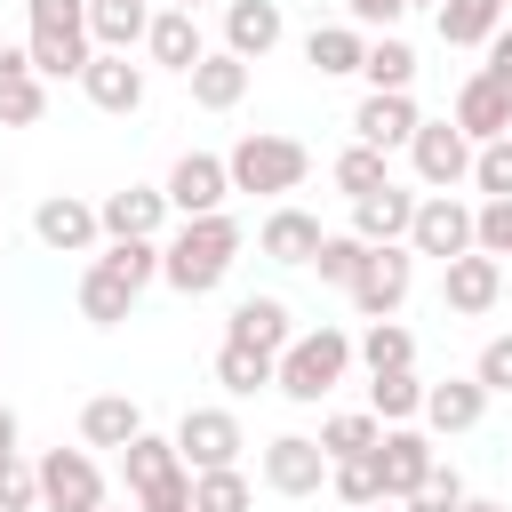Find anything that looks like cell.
I'll list each match as a JSON object with an SVG mask.
<instances>
[{"label":"cell","mask_w":512,"mask_h":512,"mask_svg":"<svg viewBox=\"0 0 512 512\" xmlns=\"http://www.w3.org/2000/svg\"><path fill=\"white\" fill-rule=\"evenodd\" d=\"M152 280H160V240H104L88 256V272H80V320L88 328H120Z\"/></svg>","instance_id":"6da1fadb"},{"label":"cell","mask_w":512,"mask_h":512,"mask_svg":"<svg viewBox=\"0 0 512 512\" xmlns=\"http://www.w3.org/2000/svg\"><path fill=\"white\" fill-rule=\"evenodd\" d=\"M240 264V224L216 208V216H184L168 240H160V280L176 296H208L224 288V272Z\"/></svg>","instance_id":"7a4b0ae2"},{"label":"cell","mask_w":512,"mask_h":512,"mask_svg":"<svg viewBox=\"0 0 512 512\" xmlns=\"http://www.w3.org/2000/svg\"><path fill=\"white\" fill-rule=\"evenodd\" d=\"M360 360V336H344V328H296L288 336V352H280V376H272V392L280 400H296V408H320L336 384H344V368Z\"/></svg>","instance_id":"3957f363"},{"label":"cell","mask_w":512,"mask_h":512,"mask_svg":"<svg viewBox=\"0 0 512 512\" xmlns=\"http://www.w3.org/2000/svg\"><path fill=\"white\" fill-rule=\"evenodd\" d=\"M24 16H32V32H24L32 72H40V80H80V72H88V56H96L88 0H24Z\"/></svg>","instance_id":"277c9868"},{"label":"cell","mask_w":512,"mask_h":512,"mask_svg":"<svg viewBox=\"0 0 512 512\" xmlns=\"http://www.w3.org/2000/svg\"><path fill=\"white\" fill-rule=\"evenodd\" d=\"M224 168H232V192L280 200V192H296V184L312 176V152H304L296 136H280V128H248V136L224 152Z\"/></svg>","instance_id":"5b68a950"},{"label":"cell","mask_w":512,"mask_h":512,"mask_svg":"<svg viewBox=\"0 0 512 512\" xmlns=\"http://www.w3.org/2000/svg\"><path fill=\"white\" fill-rule=\"evenodd\" d=\"M472 136L456 128V120H424L416 136H408V160H416V184L424 192H456V184H472Z\"/></svg>","instance_id":"8992f818"},{"label":"cell","mask_w":512,"mask_h":512,"mask_svg":"<svg viewBox=\"0 0 512 512\" xmlns=\"http://www.w3.org/2000/svg\"><path fill=\"white\" fill-rule=\"evenodd\" d=\"M408 288H416V248L408 240H384V248H368V264L352 280V304H360V320H392L408 304Z\"/></svg>","instance_id":"52a82bcc"},{"label":"cell","mask_w":512,"mask_h":512,"mask_svg":"<svg viewBox=\"0 0 512 512\" xmlns=\"http://www.w3.org/2000/svg\"><path fill=\"white\" fill-rule=\"evenodd\" d=\"M104 504V464L88 448H48L40 456V512H96Z\"/></svg>","instance_id":"ba28073f"},{"label":"cell","mask_w":512,"mask_h":512,"mask_svg":"<svg viewBox=\"0 0 512 512\" xmlns=\"http://www.w3.org/2000/svg\"><path fill=\"white\" fill-rule=\"evenodd\" d=\"M240 448H248V432H240L232 408H184V416H176V456H184L192 472L240 464Z\"/></svg>","instance_id":"9c48e42d"},{"label":"cell","mask_w":512,"mask_h":512,"mask_svg":"<svg viewBox=\"0 0 512 512\" xmlns=\"http://www.w3.org/2000/svg\"><path fill=\"white\" fill-rule=\"evenodd\" d=\"M160 192H168L176 216H216L232 200V168H224V152H176V168H168Z\"/></svg>","instance_id":"30bf717a"},{"label":"cell","mask_w":512,"mask_h":512,"mask_svg":"<svg viewBox=\"0 0 512 512\" xmlns=\"http://www.w3.org/2000/svg\"><path fill=\"white\" fill-rule=\"evenodd\" d=\"M408 248L416 256H464V248H480L472 240V200H456V192H424L416 200V224H408Z\"/></svg>","instance_id":"8fae6325"},{"label":"cell","mask_w":512,"mask_h":512,"mask_svg":"<svg viewBox=\"0 0 512 512\" xmlns=\"http://www.w3.org/2000/svg\"><path fill=\"white\" fill-rule=\"evenodd\" d=\"M496 296H504V256L464 248V256H448V264H440V304H448V312L480 320V312H496Z\"/></svg>","instance_id":"7c38bea8"},{"label":"cell","mask_w":512,"mask_h":512,"mask_svg":"<svg viewBox=\"0 0 512 512\" xmlns=\"http://www.w3.org/2000/svg\"><path fill=\"white\" fill-rule=\"evenodd\" d=\"M320 480H328L320 432H280V440H264V488H272V496H320Z\"/></svg>","instance_id":"4fadbf2b"},{"label":"cell","mask_w":512,"mask_h":512,"mask_svg":"<svg viewBox=\"0 0 512 512\" xmlns=\"http://www.w3.org/2000/svg\"><path fill=\"white\" fill-rule=\"evenodd\" d=\"M416 128H424V112H416V96H408V88H368V96L352 104V136H360V144H376V152H400Z\"/></svg>","instance_id":"5bb4252c"},{"label":"cell","mask_w":512,"mask_h":512,"mask_svg":"<svg viewBox=\"0 0 512 512\" xmlns=\"http://www.w3.org/2000/svg\"><path fill=\"white\" fill-rule=\"evenodd\" d=\"M120 480H128V496L144 504V496H160V488H184L192 464L176 456V432H168V440H160V432H136V440L120 448Z\"/></svg>","instance_id":"9a60e30c"},{"label":"cell","mask_w":512,"mask_h":512,"mask_svg":"<svg viewBox=\"0 0 512 512\" xmlns=\"http://www.w3.org/2000/svg\"><path fill=\"white\" fill-rule=\"evenodd\" d=\"M96 216H104V240H160V224H168L176 208H168L160 184H120V192L96 200Z\"/></svg>","instance_id":"2e32d148"},{"label":"cell","mask_w":512,"mask_h":512,"mask_svg":"<svg viewBox=\"0 0 512 512\" xmlns=\"http://www.w3.org/2000/svg\"><path fill=\"white\" fill-rule=\"evenodd\" d=\"M32 232H40V248H56V256H88V248L104 240V216H96V200L56 192V200L32 208Z\"/></svg>","instance_id":"e0dca14e"},{"label":"cell","mask_w":512,"mask_h":512,"mask_svg":"<svg viewBox=\"0 0 512 512\" xmlns=\"http://www.w3.org/2000/svg\"><path fill=\"white\" fill-rule=\"evenodd\" d=\"M376 464H384V496H392V504H408L440 456H432V432H416V424H384V440H376Z\"/></svg>","instance_id":"ac0fdd59"},{"label":"cell","mask_w":512,"mask_h":512,"mask_svg":"<svg viewBox=\"0 0 512 512\" xmlns=\"http://www.w3.org/2000/svg\"><path fill=\"white\" fill-rule=\"evenodd\" d=\"M80 96L96 104V112H144V64H128L120 48H96L88 56V72H80Z\"/></svg>","instance_id":"d6986e66"},{"label":"cell","mask_w":512,"mask_h":512,"mask_svg":"<svg viewBox=\"0 0 512 512\" xmlns=\"http://www.w3.org/2000/svg\"><path fill=\"white\" fill-rule=\"evenodd\" d=\"M480 416H488V384H480V376H440V384H424V432L456 440V432H472Z\"/></svg>","instance_id":"ffe728a7"},{"label":"cell","mask_w":512,"mask_h":512,"mask_svg":"<svg viewBox=\"0 0 512 512\" xmlns=\"http://www.w3.org/2000/svg\"><path fill=\"white\" fill-rule=\"evenodd\" d=\"M320 240H328V232H320V216H312V208H288V200L256 224V256H272V264H312V256H320Z\"/></svg>","instance_id":"44dd1931"},{"label":"cell","mask_w":512,"mask_h":512,"mask_svg":"<svg viewBox=\"0 0 512 512\" xmlns=\"http://www.w3.org/2000/svg\"><path fill=\"white\" fill-rule=\"evenodd\" d=\"M144 56H152L160 72H192V64L208 56V40H200V16H192V8H152Z\"/></svg>","instance_id":"7402d4cb"},{"label":"cell","mask_w":512,"mask_h":512,"mask_svg":"<svg viewBox=\"0 0 512 512\" xmlns=\"http://www.w3.org/2000/svg\"><path fill=\"white\" fill-rule=\"evenodd\" d=\"M280 32H288V16H280V0H224V48L232 56H272L280 48Z\"/></svg>","instance_id":"603a6c76"},{"label":"cell","mask_w":512,"mask_h":512,"mask_svg":"<svg viewBox=\"0 0 512 512\" xmlns=\"http://www.w3.org/2000/svg\"><path fill=\"white\" fill-rule=\"evenodd\" d=\"M408 224H416V192H400V184H376V192H360V200H352V232H360L368 248L408 240Z\"/></svg>","instance_id":"cb8c5ba5"},{"label":"cell","mask_w":512,"mask_h":512,"mask_svg":"<svg viewBox=\"0 0 512 512\" xmlns=\"http://www.w3.org/2000/svg\"><path fill=\"white\" fill-rule=\"evenodd\" d=\"M224 336H232V344H256V352H272V360H280V352H288V336H296V320H288V304H280V296H240V304H232V320H224Z\"/></svg>","instance_id":"d4e9b609"},{"label":"cell","mask_w":512,"mask_h":512,"mask_svg":"<svg viewBox=\"0 0 512 512\" xmlns=\"http://www.w3.org/2000/svg\"><path fill=\"white\" fill-rule=\"evenodd\" d=\"M456 128H464L472 144H496V136H512V96H504L488 72H472V80L456 88Z\"/></svg>","instance_id":"484cf974"},{"label":"cell","mask_w":512,"mask_h":512,"mask_svg":"<svg viewBox=\"0 0 512 512\" xmlns=\"http://www.w3.org/2000/svg\"><path fill=\"white\" fill-rule=\"evenodd\" d=\"M184 80H192V104H200V112H232V104L248 96V56H232V48H208V56H200Z\"/></svg>","instance_id":"4316f807"},{"label":"cell","mask_w":512,"mask_h":512,"mask_svg":"<svg viewBox=\"0 0 512 512\" xmlns=\"http://www.w3.org/2000/svg\"><path fill=\"white\" fill-rule=\"evenodd\" d=\"M304 64H312L320 80H344V72L368 64V32H360V24H312V32H304Z\"/></svg>","instance_id":"83f0119b"},{"label":"cell","mask_w":512,"mask_h":512,"mask_svg":"<svg viewBox=\"0 0 512 512\" xmlns=\"http://www.w3.org/2000/svg\"><path fill=\"white\" fill-rule=\"evenodd\" d=\"M136 432H144V408H136L128 392H96V400L80 408V440H88V448H128Z\"/></svg>","instance_id":"f1b7e54d"},{"label":"cell","mask_w":512,"mask_h":512,"mask_svg":"<svg viewBox=\"0 0 512 512\" xmlns=\"http://www.w3.org/2000/svg\"><path fill=\"white\" fill-rule=\"evenodd\" d=\"M272 376H280V360L272 352H256V344H216V384L232 392V400H248V392H272Z\"/></svg>","instance_id":"f546056e"},{"label":"cell","mask_w":512,"mask_h":512,"mask_svg":"<svg viewBox=\"0 0 512 512\" xmlns=\"http://www.w3.org/2000/svg\"><path fill=\"white\" fill-rule=\"evenodd\" d=\"M88 32H96V48H144V32H152V8L144 0H88Z\"/></svg>","instance_id":"4dcf8cb0"},{"label":"cell","mask_w":512,"mask_h":512,"mask_svg":"<svg viewBox=\"0 0 512 512\" xmlns=\"http://www.w3.org/2000/svg\"><path fill=\"white\" fill-rule=\"evenodd\" d=\"M440 40L448 48H488V32L504 24V0H440Z\"/></svg>","instance_id":"1f68e13d"},{"label":"cell","mask_w":512,"mask_h":512,"mask_svg":"<svg viewBox=\"0 0 512 512\" xmlns=\"http://www.w3.org/2000/svg\"><path fill=\"white\" fill-rule=\"evenodd\" d=\"M368 408H376L384 424H416V416H424V376H416V368H384V376H368Z\"/></svg>","instance_id":"d6a6232c"},{"label":"cell","mask_w":512,"mask_h":512,"mask_svg":"<svg viewBox=\"0 0 512 512\" xmlns=\"http://www.w3.org/2000/svg\"><path fill=\"white\" fill-rule=\"evenodd\" d=\"M328 176H336V192H344V200H360V192L392 184V152H376V144H360V136H352V144L336 152V168H328Z\"/></svg>","instance_id":"836d02e7"},{"label":"cell","mask_w":512,"mask_h":512,"mask_svg":"<svg viewBox=\"0 0 512 512\" xmlns=\"http://www.w3.org/2000/svg\"><path fill=\"white\" fill-rule=\"evenodd\" d=\"M376 440H384V416H376V408H336V416L320 424V448H328V464H336V456H368Z\"/></svg>","instance_id":"e575fe53"},{"label":"cell","mask_w":512,"mask_h":512,"mask_svg":"<svg viewBox=\"0 0 512 512\" xmlns=\"http://www.w3.org/2000/svg\"><path fill=\"white\" fill-rule=\"evenodd\" d=\"M256 488L240 464H216V472H192V512H248Z\"/></svg>","instance_id":"d590c367"},{"label":"cell","mask_w":512,"mask_h":512,"mask_svg":"<svg viewBox=\"0 0 512 512\" xmlns=\"http://www.w3.org/2000/svg\"><path fill=\"white\" fill-rule=\"evenodd\" d=\"M360 80H368V88H408V80H416V48H408L400 32H376V40H368Z\"/></svg>","instance_id":"8d00e7d4"},{"label":"cell","mask_w":512,"mask_h":512,"mask_svg":"<svg viewBox=\"0 0 512 512\" xmlns=\"http://www.w3.org/2000/svg\"><path fill=\"white\" fill-rule=\"evenodd\" d=\"M360 368H368V376H384V368H416V336H408L400 320H368V336H360Z\"/></svg>","instance_id":"74e56055"},{"label":"cell","mask_w":512,"mask_h":512,"mask_svg":"<svg viewBox=\"0 0 512 512\" xmlns=\"http://www.w3.org/2000/svg\"><path fill=\"white\" fill-rule=\"evenodd\" d=\"M328 488H336L352 512H360V504H384V464H376V448H368V456H336V464H328Z\"/></svg>","instance_id":"f35d334b"},{"label":"cell","mask_w":512,"mask_h":512,"mask_svg":"<svg viewBox=\"0 0 512 512\" xmlns=\"http://www.w3.org/2000/svg\"><path fill=\"white\" fill-rule=\"evenodd\" d=\"M360 264H368V240H360V232H328V240H320V256H312V272H320L328 288H344V296H352Z\"/></svg>","instance_id":"ab89813d"},{"label":"cell","mask_w":512,"mask_h":512,"mask_svg":"<svg viewBox=\"0 0 512 512\" xmlns=\"http://www.w3.org/2000/svg\"><path fill=\"white\" fill-rule=\"evenodd\" d=\"M40 112H48V80H40V72H24V80L0 88V128H32Z\"/></svg>","instance_id":"60d3db41"},{"label":"cell","mask_w":512,"mask_h":512,"mask_svg":"<svg viewBox=\"0 0 512 512\" xmlns=\"http://www.w3.org/2000/svg\"><path fill=\"white\" fill-rule=\"evenodd\" d=\"M472 184H480V200H512V136L472 152Z\"/></svg>","instance_id":"b9f144b4"},{"label":"cell","mask_w":512,"mask_h":512,"mask_svg":"<svg viewBox=\"0 0 512 512\" xmlns=\"http://www.w3.org/2000/svg\"><path fill=\"white\" fill-rule=\"evenodd\" d=\"M0 512H40V464L0 456Z\"/></svg>","instance_id":"7bdbcfd3"},{"label":"cell","mask_w":512,"mask_h":512,"mask_svg":"<svg viewBox=\"0 0 512 512\" xmlns=\"http://www.w3.org/2000/svg\"><path fill=\"white\" fill-rule=\"evenodd\" d=\"M456 504H464V472H456V464H432L424 488L408 496V512H456Z\"/></svg>","instance_id":"ee69618b"},{"label":"cell","mask_w":512,"mask_h":512,"mask_svg":"<svg viewBox=\"0 0 512 512\" xmlns=\"http://www.w3.org/2000/svg\"><path fill=\"white\" fill-rule=\"evenodd\" d=\"M472 240H480L488 256H512V200H480V208H472Z\"/></svg>","instance_id":"f6af8a7d"},{"label":"cell","mask_w":512,"mask_h":512,"mask_svg":"<svg viewBox=\"0 0 512 512\" xmlns=\"http://www.w3.org/2000/svg\"><path fill=\"white\" fill-rule=\"evenodd\" d=\"M472 376L488 384V400H496V392H512V336H488V344H480V360H472Z\"/></svg>","instance_id":"bcb514c9"},{"label":"cell","mask_w":512,"mask_h":512,"mask_svg":"<svg viewBox=\"0 0 512 512\" xmlns=\"http://www.w3.org/2000/svg\"><path fill=\"white\" fill-rule=\"evenodd\" d=\"M344 16H352L360 32H392V24L408 16V0H344Z\"/></svg>","instance_id":"7dc6e473"},{"label":"cell","mask_w":512,"mask_h":512,"mask_svg":"<svg viewBox=\"0 0 512 512\" xmlns=\"http://www.w3.org/2000/svg\"><path fill=\"white\" fill-rule=\"evenodd\" d=\"M480 56H488V64H480V72H488V80H496V88H504V96H512V24H496V32H488V48H480Z\"/></svg>","instance_id":"c3c4849f"},{"label":"cell","mask_w":512,"mask_h":512,"mask_svg":"<svg viewBox=\"0 0 512 512\" xmlns=\"http://www.w3.org/2000/svg\"><path fill=\"white\" fill-rule=\"evenodd\" d=\"M136 512H192V480H184V488H160V496H144Z\"/></svg>","instance_id":"681fc988"},{"label":"cell","mask_w":512,"mask_h":512,"mask_svg":"<svg viewBox=\"0 0 512 512\" xmlns=\"http://www.w3.org/2000/svg\"><path fill=\"white\" fill-rule=\"evenodd\" d=\"M24 72H32V48H8V40H0V88L24 80Z\"/></svg>","instance_id":"f907efd6"},{"label":"cell","mask_w":512,"mask_h":512,"mask_svg":"<svg viewBox=\"0 0 512 512\" xmlns=\"http://www.w3.org/2000/svg\"><path fill=\"white\" fill-rule=\"evenodd\" d=\"M16 432H24V424H16V408L0 400V456H16Z\"/></svg>","instance_id":"816d5d0a"},{"label":"cell","mask_w":512,"mask_h":512,"mask_svg":"<svg viewBox=\"0 0 512 512\" xmlns=\"http://www.w3.org/2000/svg\"><path fill=\"white\" fill-rule=\"evenodd\" d=\"M456 512H512V504H496V496H464Z\"/></svg>","instance_id":"f5cc1de1"},{"label":"cell","mask_w":512,"mask_h":512,"mask_svg":"<svg viewBox=\"0 0 512 512\" xmlns=\"http://www.w3.org/2000/svg\"><path fill=\"white\" fill-rule=\"evenodd\" d=\"M360 512H408V504H392V496H384V504H360Z\"/></svg>","instance_id":"db71d44e"},{"label":"cell","mask_w":512,"mask_h":512,"mask_svg":"<svg viewBox=\"0 0 512 512\" xmlns=\"http://www.w3.org/2000/svg\"><path fill=\"white\" fill-rule=\"evenodd\" d=\"M168 8H192V16H200V8H208V0H168Z\"/></svg>","instance_id":"11a10c76"},{"label":"cell","mask_w":512,"mask_h":512,"mask_svg":"<svg viewBox=\"0 0 512 512\" xmlns=\"http://www.w3.org/2000/svg\"><path fill=\"white\" fill-rule=\"evenodd\" d=\"M408 8H440V0H408Z\"/></svg>","instance_id":"9f6ffc18"},{"label":"cell","mask_w":512,"mask_h":512,"mask_svg":"<svg viewBox=\"0 0 512 512\" xmlns=\"http://www.w3.org/2000/svg\"><path fill=\"white\" fill-rule=\"evenodd\" d=\"M96 512H128V504H96Z\"/></svg>","instance_id":"6f0895ef"}]
</instances>
